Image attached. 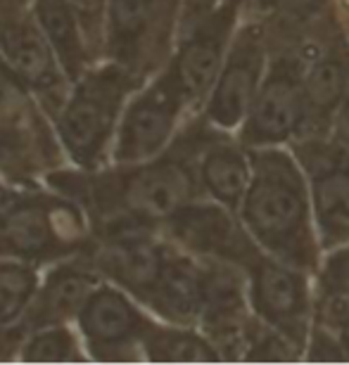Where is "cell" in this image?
Instances as JSON below:
<instances>
[{
  "instance_id": "obj_1",
  "label": "cell",
  "mask_w": 349,
  "mask_h": 365,
  "mask_svg": "<svg viewBox=\"0 0 349 365\" xmlns=\"http://www.w3.org/2000/svg\"><path fill=\"white\" fill-rule=\"evenodd\" d=\"M238 216L266 254L316 275L323 247L314 221L309 178L293 150H252V180Z\"/></svg>"
},
{
  "instance_id": "obj_2",
  "label": "cell",
  "mask_w": 349,
  "mask_h": 365,
  "mask_svg": "<svg viewBox=\"0 0 349 365\" xmlns=\"http://www.w3.org/2000/svg\"><path fill=\"white\" fill-rule=\"evenodd\" d=\"M205 121L195 114L169 148L155 159L131 164L126 173L100 187L105 214H114L116 230L162 228L188 202L202 197L195 155H198Z\"/></svg>"
},
{
  "instance_id": "obj_3",
  "label": "cell",
  "mask_w": 349,
  "mask_h": 365,
  "mask_svg": "<svg viewBox=\"0 0 349 365\" xmlns=\"http://www.w3.org/2000/svg\"><path fill=\"white\" fill-rule=\"evenodd\" d=\"M271 31V60L266 76L254 98L250 114L238 138L250 150L290 148L307 128V98H304V60L295 41Z\"/></svg>"
},
{
  "instance_id": "obj_4",
  "label": "cell",
  "mask_w": 349,
  "mask_h": 365,
  "mask_svg": "<svg viewBox=\"0 0 349 365\" xmlns=\"http://www.w3.org/2000/svg\"><path fill=\"white\" fill-rule=\"evenodd\" d=\"M247 273L252 313L261 323L275 327L304 351L316 320V280L314 275L266 254L257 245L243 261Z\"/></svg>"
},
{
  "instance_id": "obj_5",
  "label": "cell",
  "mask_w": 349,
  "mask_h": 365,
  "mask_svg": "<svg viewBox=\"0 0 349 365\" xmlns=\"http://www.w3.org/2000/svg\"><path fill=\"white\" fill-rule=\"evenodd\" d=\"M268 60H271L268 21L250 10L245 14L226 60L219 69V76L198 114L216 130L238 133L266 76Z\"/></svg>"
},
{
  "instance_id": "obj_6",
  "label": "cell",
  "mask_w": 349,
  "mask_h": 365,
  "mask_svg": "<svg viewBox=\"0 0 349 365\" xmlns=\"http://www.w3.org/2000/svg\"><path fill=\"white\" fill-rule=\"evenodd\" d=\"M138 74L114 64L86 76L60 114V138L81 166L98 164L112 138L123 100L138 86Z\"/></svg>"
},
{
  "instance_id": "obj_7",
  "label": "cell",
  "mask_w": 349,
  "mask_h": 365,
  "mask_svg": "<svg viewBox=\"0 0 349 365\" xmlns=\"http://www.w3.org/2000/svg\"><path fill=\"white\" fill-rule=\"evenodd\" d=\"M186 112H193V107L171 64L166 62L162 71L128 102L116 135V162L131 166L159 157L176 140Z\"/></svg>"
},
{
  "instance_id": "obj_8",
  "label": "cell",
  "mask_w": 349,
  "mask_h": 365,
  "mask_svg": "<svg viewBox=\"0 0 349 365\" xmlns=\"http://www.w3.org/2000/svg\"><path fill=\"white\" fill-rule=\"evenodd\" d=\"M247 12L250 0H221L212 12L178 34L169 64L195 114L205 105Z\"/></svg>"
},
{
  "instance_id": "obj_9",
  "label": "cell",
  "mask_w": 349,
  "mask_h": 365,
  "mask_svg": "<svg viewBox=\"0 0 349 365\" xmlns=\"http://www.w3.org/2000/svg\"><path fill=\"white\" fill-rule=\"evenodd\" d=\"M309 178L311 207L323 254L349 242V152L330 135H307L290 145Z\"/></svg>"
},
{
  "instance_id": "obj_10",
  "label": "cell",
  "mask_w": 349,
  "mask_h": 365,
  "mask_svg": "<svg viewBox=\"0 0 349 365\" xmlns=\"http://www.w3.org/2000/svg\"><path fill=\"white\" fill-rule=\"evenodd\" d=\"M205 287L198 327L216 346L223 363H243L247 332L254 320L247 273L228 261H202Z\"/></svg>"
},
{
  "instance_id": "obj_11",
  "label": "cell",
  "mask_w": 349,
  "mask_h": 365,
  "mask_svg": "<svg viewBox=\"0 0 349 365\" xmlns=\"http://www.w3.org/2000/svg\"><path fill=\"white\" fill-rule=\"evenodd\" d=\"M162 230L171 245L200 261H228L243 266L247 254L257 247L240 223L238 211L209 197H198L181 207L162 223Z\"/></svg>"
},
{
  "instance_id": "obj_12",
  "label": "cell",
  "mask_w": 349,
  "mask_h": 365,
  "mask_svg": "<svg viewBox=\"0 0 349 365\" xmlns=\"http://www.w3.org/2000/svg\"><path fill=\"white\" fill-rule=\"evenodd\" d=\"M81 232L84 225L76 209L0 187V237L12 252L48 257L62 252V245H74Z\"/></svg>"
},
{
  "instance_id": "obj_13",
  "label": "cell",
  "mask_w": 349,
  "mask_h": 365,
  "mask_svg": "<svg viewBox=\"0 0 349 365\" xmlns=\"http://www.w3.org/2000/svg\"><path fill=\"white\" fill-rule=\"evenodd\" d=\"M195 173L202 197L238 211L252 180V150L238 133L216 130L205 121V133L195 155Z\"/></svg>"
},
{
  "instance_id": "obj_14",
  "label": "cell",
  "mask_w": 349,
  "mask_h": 365,
  "mask_svg": "<svg viewBox=\"0 0 349 365\" xmlns=\"http://www.w3.org/2000/svg\"><path fill=\"white\" fill-rule=\"evenodd\" d=\"M148 230L150 228H126L114 232L112 242L100 257V266L145 304L155 292L173 247Z\"/></svg>"
},
{
  "instance_id": "obj_15",
  "label": "cell",
  "mask_w": 349,
  "mask_h": 365,
  "mask_svg": "<svg viewBox=\"0 0 349 365\" xmlns=\"http://www.w3.org/2000/svg\"><path fill=\"white\" fill-rule=\"evenodd\" d=\"M202 287H205V264L173 245L148 306L166 323L198 327Z\"/></svg>"
},
{
  "instance_id": "obj_16",
  "label": "cell",
  "mask_w": 349,
  "mask_h": 365,
  "mask_svg": "<svg viewBox=\"0 0 349 365\" xmlns=\"http://www.w3.org/2000/svg\"><path fill=\"white\" fill-rule=\"evenodd\" d=\"M79 320L88 341L100 349H121L141 341L150 327V320L141 309H136L121 292L110 287H100L86 299Z\"/></svg>"
},
{
  "instance_id": "obj_17",
  "label": "cell",
  "mask_w": 349,
  "mask_h": 365,
  "mask_svg": "<svg viewBox=\"0 0 349 365\" xmlns=\"http://www.w3.org/2000/svg\"><path fill=\"white\" fill-rule=\"evenodd\" d=\"M0 53L21 81L36 91H48L60 83L53 46L46 34L24 19L10 17L0 21Z\"/></svg>"
},
{
  "instance_id": "obj_18",
  "label": "cell",
  "mask_w": 349,
  "mask_h": 365,
  "mask_svg": "<svg viewBox=\"0 0 349 365\" xmlns=\"http://www.w3.org/2000/svg\"><path fill=\"white\" fill-rule=\"evenodd\" d=\"M141 344L152 363H223L216 346L195 325L150 323Z\"/></svg>"
},
{
  "instance_id": "obj_19",
  "label": "cell",
  "mask_w": 349,
  "mask_h": 365,
  "mask_svg": "<svg viewBox=\"0 0 349 365\" xmlns=\"http://www.w3.org/2000/svg\"><path fill=\"white\" fill-rule=\"evenodd\" d=\"M36 14L41 21V31L46 34L64 69L69 71V76H79L86 55L81 43V26H79L74 10L67 0H39Z\"/></svg>"
},
{
  "instance_id": "obj_20",
  "label": "cell",
  "mask_w": 349,
  "mask_h": 365,
  "mask_svg": "<svg viewBox=\"0 0 349 365\" xmlns=\"http://www.w3.org/2000/svg\"><path fill=\"white\" fill-rule=\"evenodd\" d=\"M93 284H96V277L81 268H60L50 275L41 302L36 306L34 320L39 325H50L81 311L86 299L93 294Z\"/></svg>"
},
{
  "instance_id": "obj_21",
  "label": "cell",
  "mask_w": 349,
  "mask_h": 365,
  "mask_svg": "<svg viewBox=\"0 0 349 365\" xmlns=\"http://www.w3.org/2000/svg\"><path fill=\"white\" fill-rule=\"evenodd\" d=\"M250 10L271 26L302 29L338 12L335 0H250Z\"/></svg>"
},
{
  "instance_id": "obj_22",
  "label": "cell",
  "mask_w": 349,
  "mask_h": 365,
  "mask_svg": "<svg viewBox=\"0 0 349 365\" xmlns=\"http://www.w3.org/2000/svg\"><path fill=\"white\" fill-rule=\"evenodd\" d=\"M300 361H304V351L293 339H288L283 332L261 323L254 316L250 332H247L243 363H300Z\"/></svg>"
},
{
  "instance_id": "obj_23",
  "label": "cell",
  "mask_w": 349,
  "mask_h": 365,
  "mask_svg": "<svg viewBox=\"0 0 349 365\" xmlns=\"http://www.w3.org/2000/svg\"><path fill=\"white\" fill-rule=\"evenodd\" d=\"M36 292V273L29 266L0 261V325L10 323L26 309Z\"/></svg>"
},
{
  "instance_id": "obj_24",
  "label": "cell",
  "mask_w": 349,
  "mask_h": 365,
  "mask_svg": "<svg viewBox=\"0 0 349 365\" xmlns=\"http://www.w3.org/2000/svg\"><path fill=\"white\" fill-rule=\"evenodd\" d=\"M314 280L316 297L349 299V242L323 254Z\"/></svg>"
},
{
  "instance_id": "obj_25",
  "label": "cell",
  "mask_w": 349,
  "mask_h": 365,
  "mask_svg": "<svg viewBox=\"0 0 349 365\" xmlns=\"http://www.w3.org/2000/svg\"><path fill=\"white\" fill-rule=\"evenodd\" d=\"M71 359L79 361L81 356L76 351L74 337L62 327H53V330L36 334L24 349L26 363H64Z\"/></svg>"
},
{
  "instance_id": "obj_26",
  "label": "cell",
  "mask_w": 349,
  "mask_h": 365,
  "mask_svg": "<svg viewBox=\"0 0 349 365\" xmlns=\"http://www.w3.org/2000/svg\"><path fill=\"white\" fill-rule=\"evenodd\" d=\"M314 325L325 327L335 334L349 361V299L340 297H316V320Z\"/></svg>"
},
{
  "instance_id": "obj_27",
  "label": "cell",
  "mask_w": 349,
  "mask_h": 365,
  "mask_svg": "<svg viewBox=\"0 0 349 365\" xmlns=\"http://www.w3.org/2000/svg\"><path fill=\"white\" fill-rule=\"evenodd\" d=\"M67 3L74 10L81 31L88 34L91 38H96L98 31H103L105 14L110 10L107 0H67Z\"/></svg>"
},
{
  "instance_id": "obj_28",
  "label": "cell",
  "mask_w": 349,
  "mask_h": 365,
  "mask_svg": "<svg viewBox=\"0 0 349 365\" xmlns=\"http://www.w3.org/2000/svg\"><path fill=\"white\" fill-rule=\"evenodd\" d=\"M221 0H181V21H178V34L186 31L188 26H193L195 21L205 17L207 12H212Z\"/></svg>"
},
{
  "instance_id": "obj_29",
  "label": "cell",
  "mask_w": 349,
  "mask_h": 365,
  "mask_svg": "<svg viewBox=\"0 0 349 365\" xmlns=\"http://www.w3.org/2000/svg\"><path fill=\"white\" fill-rule=\"evenodd\" d=\"M328 135L345 152H349V93H347V98L343 100V105H340V109L335 112V119H333V123H330V133Z\"/></svg>"
},
{
  "instance_id": "obj_30",
  "label": "cell",
  "mask_w": 349,
  "mask_h": 365,
  "mask_svg": "<svg viewBox=\"0 0 349 365\" xmlns=\"http://www.w3.org/2000/svg\"><path fill=\"white\" fill-rule=\"evenodd\" d=\"M5 3H10L12 7H19V5H24L26 0H5Z\"/></svg>"
}]
</instances>
